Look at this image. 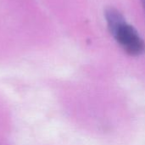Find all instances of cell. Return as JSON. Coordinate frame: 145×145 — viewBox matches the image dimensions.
<instances>
[{"label": "cell", "mask_w": 145, "mask_h": 145, "mask_svg": "<svg viewBox=\"0 0 145 145\" xmlns=\"http://www.w3.org/2000/svg\"><path fill=\"white\" fill-rule=\"evenodd\" d=\"M140 1H141V3H142L143 8H144V9L145 11V0H140Z\"/></svg>", "instance_id": "obj_2"}, {"label": "cell", "mask_w": 145, "mask_h": 145, "mask_svg": "<svg viewBox=\"0 0 145 145\" xmlns=\"http://www.w3.org/2000/svg\"><path fill=\"white\" fill-rule=\"evenodd\" d=\"M105 15L110 34L127 54L138 56L144 53V41L136 29L127 23L121 13L116 8H108Z\"/></svg>", "instance_id": "obj_1"}]
</instances>
